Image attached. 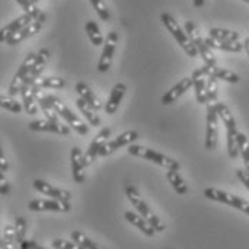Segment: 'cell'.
<instances>
[{"instance_id":"39","label":"cell","mask_w":249,"mask_h":249,"mask_svg":"<svg viewBox=\"0 0 249 249\" xmlns=\"http://www.w3.org/2000/svg\"><path fill=\"white\" fill-rule=\"evenodd\" d=\"M90 3H92L93 9L96 10V13L99 15L100 19H102L103 22H109L110 15H109V10H107L105 1H103V0H90Z\"/></svg>"},{"instance_id":"38","label":"cell","mask_w":249,"mask_h":249,"mask_svg":"<svg viewBox=\"0 0 249 249\" xmlns=\"http://www.w3.org/2000/svg\"><path fill=\"white\" fill-rule=\"evenodd\" d=\"M15 231H16V239L18 245L20 247L22 244L26 242V231H27V224H26L23 216H18L15 221Z\"/></svg>"},{"instance_id":"1","label":"cell","mask_w":249,"mask_h":249,"mask_svg":"<svg viewBox=\"0 0 249 249\" xmlns=\"http://www.w3.org/2000/svg\"><path fill=\"white\" fill-rule=\"evenodd\" d=\"M216 110L219 118L222 119L225 127H226V145H228V155L231 159H236L239 155V148H238V127H236V121L233 115L231 113L229 107L222 103L216 102Z\"/></svg>"},{"instance_id":"31","label":"cell","mask_w":249,"mask_h":249,"mask_svg":"<svg viewBox=\"0 0 249 249\" xmlns=\"http://www.w3.org/2000/svg\"><path fill=\"white\" fill-rule=\"evenodd\" d=\"M71 238L77 242L82 248L85 249H106L105 247H102L100 244L98 242H95L93 239H90L89 236H86L83 232H80V231H73L72 233H71Z\"/></svg>"},{"instance_id":"10","label":"cell","mask_w":249,"mask_h":249,"mask_svg":"<svg viewBox=\"0 0 249 249\" xmlns=\"http://www.w3.org/2000/svg\"><path fill=\"white\" fill-rule=\"evenodd\" d=\"M116 45H118V33L113 30L107 35V37L105 39V46H103V52L98 63V71L100 73H105L110 69L112 65V59H113V53L116 50Z\"/></svg>"},{"instance_id":"46","label":"cell","mask_w":249,"mask_h":249,"mask_svg":"<svg viewBox=\"0 0 249 249\" xmlns=\"http://www.w3.org/2000/svg\"><path fill=\"white\" fill-rule=\"evenodd\" d=\"M238 211H241V212H245L247 215H249V202L248 200H242V203H241V206H239V209Z\"/></svg>"},{"instance_id":"20","label":"cell","mask_w":249,"mask_h":249,"mask_svg":"<svg viewBox=\"0 0 249 249\" xmlns=\"http://www.w3.org/2000/svg\"><path fill=\"white\" fill-rule=\"evenodd\" d=\"M71 166H72V176L76 183H83L85 182V155L82 153L80 148H72L71 150Z\"/></svg>"},{"instance_id":"17","label":"cell","mask_w":249,"mask_h":249,"mask_svg":"<svg viewBox=\"0 0 249 249\" xmlns=\"http://www.w3.org/2000/svg\"><path fill=\"white\" fill-rule=\"evenodd\" d=\"M30 130L33 132H50V133H56V135H62V136H69L71 129L60 122H53V121H32L27 124Z\"/></svg>"},{"instance_id":"16","label":"cell","mask_w":249,"mask_h":249,"mask_svg":"<svg viewBox=\"0 0 249 249\" xmlns=\"http://www.w3.org/2000/svg\"><path fill=\"white\" fill-rule=\"evenodd\" d=\"M45 20H46V15L45 13H42L35 22H32L30 25H27L25 29H22V30H19L18 33H15L12 37H9L7 39V45L9 46H15V45H19L20 42H23L25 39L27 37H32L33 35H36L40 29H42V26L45 23Z\"/></svg>"},{"instance_id":"37","label":"cell","mask_w":249,"mask_h":249,"mask_svg":"<svg viewBox=\"0 0 249 249\" xmlns=\"http://www.w3.org/2000/svg\"><path fill=\"white\" fill-rule=\"evenodd\" d=\"M37 83L42 89H60L66 85L65 79L60 77H40Z\"/></svg>"},{"instance_id":"25","label":"cell","mask_w":249,"mask_h":249,"mask_svg":"<svg viewBox=\"0 0 249 249\" xmlns=\"http://www.w3.org/2000/svg\"><path fill=\"white\" fill-rule=\"evenodd\" d=\"M76 106L82 112V115L86 118V121L89 122L90 126L99 127L100 124H102V121H100V118L98 116V113H96V109L92 107L88 102H85L82 98H79V99L76 100Z\"/></svg>"},{"instance_id":"24","label":"cell","mask_w":249,"mask_h":249,"mask_svg":"<svg viewBox=\"0 0 249 249\" xmlns=\"http://www.w3.org/2000/svg\"><path fill=\"white\" fill-rule=\"evenodd\" d=\"M75 89L76 92H77V95H79V98H82L85 102H88L92 107H95L96 110H99L100 107H102V102L99 100V98L95 95V92L86 83H83V82L76 83Z\"/></svg>"},{"instance_id":"28","label":"cell","mask_w":249,"mask_h":249,"mask_svg":"<svg viewBox=\"0 0 249 249\" xmlns=\"http://www.w3.org/2000/svg\"><path fill=\"white\" fill-rule=\"evenodd\" d=\"M209 37L219 40V42H238L239 33L228 29H221V27H213L209 29Z\"/></svg>"},{"instance_id":"51","label":"cell","mask_w":249,"mask_h":249,"mask_svg":"<svg viewBox=\"0 0 249 249\" xmlns=\"http://www.w3.org/2000/svg\"><path fill=\"white\" fill-rule=\"evenodd\" d=\"M18 249H25V248H23V247H19V248H18Z\"/></svg>"},{"instance_id":"41","label":"cell","mask_w":249,"mask_h":249,"mask_svg":"<svg viewBox=\"0 0 249 249\" xmlns=\"http://www.w3.org/2000/svg\"><path fill=\"white\" fill-rule=\"evenodd\" d=\"M236 176H238V179L244 183V186L247 188L249 191V172L247 169H238L236 171Z\"/></svg>"},{"instance_id":"7","label":"cell","mask_w":249,"mask_h":249,"mask_svg":"<svg viewBox=\"0 0 249 249\" xmlns=\"http://www.w3.org/2000/svg\"><path fill=\"white\" fill-rule=\"evenodd\" d=\"M40 15H42L40 9H39V7H36L33 12L25 13V15H22L20 18H18V19L12 20L9 25H6L4 27H1V30H0V42H1V43L7 42V39H9V37H12L15 33H18L19 30L25 29L26 26L30 25L32 22H35Z\"/></svg>"},{"instance_id":"11","label":"cell","mask_w":249,"mask_h":249,"mask_svg":"<svg viewBox=\"0 0 249 249\" xmlns=\"http://www.w3.org/2000/svg\"><path fill=\"white\" fill-rule=\"evenodd\" d=\"M211 75V66L205 65L199 69H196L192 73V79H194V89H195V96H196V102L200 105H208L209 100L206 96V79Z\"/></svg>"},{"instance_id":"15","label":"cell","mask_w":249,"mask_h":249,"mask_svg":"<svg viewBox=\"0 0 249 249\" xmlns=\"http://www.w3.org/2000/svg\"><path fill=\"white\" fill-rule=\"evenodd\" d=\"M138 138H139V133H138L136 130H126L122 135H119L118 138H115L113 141L107 142V143L105 145V148L100 150L99 156H109V155H112L113 152H116L118 149L130 145V143L135 142Z\"/></svg>"},{"instance_id":"9","label":"cell","mask_w":249,"mask_h":249,"mask_svg":"<svg viewBox=\"0 0 249 249\" xmlns=\"http://www.w3.org/2000/svg\"><path fill=\"white\" fill-rule=\"evenodd\" d=\"M36 57H37V53L32 52L29 53L25 57L23 63L20 65V68L18 69L16 75L13 76V80L9 86V96H16L18 93H20L22 88H23V83H25L26 77L29 76L30 71L33 69V65L36 62Z\"/></svg>"},{"instance_id":"27","label":"cell","mask_w":249,"mask_h":249,"mask_svg":"<svg viewBox=\"0 0 249 249\" xmlns=\"http://www.w3.org/2000/svg\"><path fill=\"white\" fill-rule=\"evenodd\" d=\"M166 179L171 183V186L176 191L179 195H186L188 194V185L182 179V176L176 169H166Z\"/></svg>"},{"instance_id":"21","label":"cell","mask_w":249,"mask_h":249,"mask_svg":"<svg viewBox=\"0 0 249 249\" xmlns=\"http://www.w3.org/2000/svg\"><path fill=\"white\" fill-rule=\"evenodd\" d=\"M124 93H126V85L124 83H116L113 86V89L110 92V96H109V99L105 105V110H106L107 115L116 113V110L119 109L121 102L124 99Z\"/></svg>"},{"instance_id":"3","label":"cell","mask_w":249,"mask_h":249,"mask_svg":"<svg viewBox=\"0 0 249 249\" xmlns=\"http://www.w3.org/2000/svg\"><path fill=\"white\" fill-rule=\"evenodd\" d=\"M127 153L132 155V156H138V158L146 159V160L153 162V163H156V165H159V166H162L165 169H176V171H179V168H180L178 160L166 156L165 153L149 149V148L142 146V145H129Z\"/></svg>"},{"instance_id":"44","label":"cell","mask_w":249,"mask_h":249,"mask_svg":"<svg viewBox=\"0 0 249 249\" xmlns=\"http://www.w3.org/2000/svg\"><path fill=\"white\" fill-rule=\"evenodd\" d=\"M9 171V163H7V159L4 156L3 152H0V172L1 174H6Z\"/></svg>"},{"instance_id":"42","label":"cell","mask_w":249,"mask_h":249,"mask_svg":"<svg viewBox=\"0 0 249 249\" xmlns=\"http://www.w3.org/2000/svg\"><path fill=\"white\" fill-rule=\"evenodd\" d=\"M9 192H10V186L4 178V174H0V194L4 196V195H9Z\"/></svg>"},{"instance_id":"50","label":"cell","mask_w":249,"mask_h":249,"mask_svg":"<svg viewBox=\"0 0 249 249\" xmlns=\"http://www.w3.org/2000/svg\"><path fill=\"white\" fill-rule=\"evenodd\" d=\"M244 1H245V3H248V4H249V0H244Z\"/></svg>"},{"instance_id":"23","label":"cell","mask_w":249,"mask_h":249,"mask_svg":"<svg viewBox=\"0 0 249 249\" xmlns=\"http://www.w3.org/2000/svg\"><path fill=\"white\" fill-rule=\"evenodd\" d=\"M22 95V100H23V107L29 115H36L39 110V105H37V95L33 90V86H23L20 90Z\"/></svg>"},{"instance_id":"49","label":"cell","mask_w":249,"mask_h":249,"mask_svg":"<svg viewBox=\"0 0 249 249\" xmlns=\"http://www.w3.org/2000/svg\"><path fill=\"white\" fill-rule=\"evenodd\" d=\"M32 1H33V4H37L39 3V0H32Z\"/></svg>"},{"instance_id":"43","label":"cell","mask_w":249,"mask_h":249,"mask_svg":"<svg viewBox=\"0 0 249 249\" xmlns=\"http://www.w3.org/2000/svg\"><path fill=\"white\" fill-rule=\"evenodd\" d=\"M23 9H25L26 13H29V12H33L35 9H36V4H33V1L32 0H16Z\"/></svg>"},{"instance_id":"32","label":"cell","mask_w":249,"mask_h":249,"mask_svg":"<svg viewBox=\"0 0 249 249\" xmlns=\"http://www.w3.org/2000/svg\"><path fill=\"white\" fill-rule=\"evenodd\" d=\"M85 29H86V33H88V36H89V39H90V42H92V45L93 46H100L103 42H105V39H103V35L100 33V29L99 26L96 22H93V20H89L86 26H85Z\"/></svg>"},{"instance_id":"19","label":"cell","mask_w":249,"mask_h":249,"mask_svg":"<svg viewBox=\"0 0 249 249\" xmlns=\"http://www.w3.org/2000/svg\"><path fill=\"white\" fill-rule=\"evenodd\" d=\"M49 59H50L49 49L43 48V49H40L39 52H37V57H36V62H35V65H33V69L30 71L29 76L26 77L23 86H30V85L36 83V82L40 79V75H42V72H43V69H45L46 63L49 62Z\"/></svg>"},{"instance_id":"8","label":"cell","mask_w":249,"mask_h":249,"mask_svg":"<svg viewBox=\"0 0 249 249\" xmlns=\"http://www.w3.org/2000/svg\"><path fill=\"white\" fill-rule=\"evenodd\" d=\"M218 110L215 103L206 105V138L205 148L206 150H213L218 143Z\"/></svg>"},{"instance_id":"6","label":"cell","mask_w":249,"mask_h":249,"mask_svg":"<svg viewBox=\"0 0 249 249\" xmlns=\"http://www.w3.org/2000/svg\"><path fill=\"white\" fill-rule=\"evenodd\" d=\"M185 30H186V33H188L191 42L194 43V46L198 50L199 56H202L205 65H208V66H216V59H215V56H213L211 48L206 45L205 39L200 37L198 26L195 25L192 20H186V22H185Z\"/></svg>"},{"instance_id":"36","label":"cell","mask_w":249,"mask_h":249,"mask_svg":"<svg viewBox=\"0 0 249 249\" xmlns=\"http://www.w3.org/2000/svg\"><path fill=\"white\" fill-rule=\"evenodd\" d=\"M238 148H239V153L242 155L245 169L249 172V142L248 138L241 132L238 133Z\"/></svg>"},{"instance_id":"35","label":"cell","mask_w":249,"mask_h":249,"mask_svg":"<svg viewBox=\"0 0 249 249\" xmlns=\"http://www.w3.org/2000/svg\"><path fill=\"white\" fill-rule=\"evenodd\" d=\"M0 106L12 113H20L25 107L20 102L13 99V96H1L0 98Z\"/></svg>"},{"instance_id":"4","label":"cell","mask_w":249,"mask_h":249,"mask_svg":"<svg viewBox=\"0 0 249 249\" xmlns=\"http://www.w3.org/2000/svg\"><path fill=\"white\" fill-rule=\"evenodd\" d=\"M160 20L165 25V27L169 30V33L176 39V42L180 45V48L186 52L188 56H191V57H196L198 56V50L194 46V43L191 42L188 33L179 26V23L175 20V18L172 15H169V13L165 12V13L160 15Z\"/></svg>"},{"instance_id":"12","label":"cell","mask_w":249,"mask_h":249,"mask_svg":"<svg viewBox=\"0 0 249 249\" xmlns=\"http://www.w3.org/2000/svg\"><path fill=\"white\" fill-rule=\"evenodd\" d=\"M33 188H35L39 194H43V195L49 196L50 199L60 200V202H68V203H71V200H72V195H71L69 191L56 188V186L50 185L49 182L42 180V179H36V180L33 182Z\"/></svg>"},{"instance_id":"5","label":"cell","mask_w":249,"mask_h":249,"mask_svg":"<svg viewBox=\"0 0 249 249\" xmlns=\"http://www.w3.org/2000/svg\"><path fill=\"white\" fill-rule=\"evenodd\" d=\"M46 98L49 100L50 105L53 106V109L56 110V113L63 121H66V124H69L71 127H73L79 135H88L89 133V126L85 124V122H82L76 115H73V112L62 100L59 99L57 96H54V95H46Z\"/></svg>"},{"instance_id":"34","label":"cell","mask_w":249,"mask_h":249,"mask_svg":"<svg viewBox=\"0 0 249 249\" xmlns=\"http://www.w3.org/2000/svg\"><path fill=\"white\" fill-rule=\"evenodd\" d=\"M206 96L209 103H216L218 102V79L213 75L208 76L206 79Z\"/></svg>"},{"instance_id":"48","label":"cell","mask_w":249,"mask_h":249,"mask_svg":"<svg viewBox=\"0 0 249 249\" xmlns=\"http://www.w3.org/2000/svg\"><path fill=\"white\" fill-rule=\"evenodd\" d=\"M244 48H245V50H247V54H248V57H249V37L245 39V42H244Z\"/></svg>"},{"instance_id":"13","label":"cell","mask_w":249,"mask_h":249,"mask_svg":"<svg viewBox=\"0 0 249 249\" xmlns=\"http://www.w3.org/2000/svg\"><path fill=\"white\" fill-rule=\"evenodd\" d=\"M110 136V127H103L99 133L95 136V139L92 141V143L89 145L88 150L85 152V165L89 166L90 163L95 162V159L99 156L100 150L105 148V145L107 143V139Z\"/></svg>"},{"instance_id":"18","label":"cell","mask_w":249,"mask_h":249,"mask_svg":"<svg viewBox=\"0 0 249 249\" xmlns=\"http://www.w3.org/2000/svg\"><path fill=\"white\" fill-rule=\"evenodd\" d=\"M191 88H194V79L191 77H183L179 80L175 86H172L163 96H162V105H172L174 102L179 99L183 93H186Z\"/></svg>"},{"instance_id":"22","label":"cell","mask_w":249,"mask_h":249,"mask_svg":"<svg viewBox=\"0 0 249 249\" xmlns=\"http://www.w3.org/2000/svg\"><path fill=\"white\" fill-rule=\"evenodd\" d=\"M124 219H126L129 224L136 226L142 233H145V235L149 236V238L156 233L155 228H153V226H152L141 213H135V212H132V211H126V212H124Z\"/></svg>"},{"instance_id":"30","label":"cell","mask_w":249,"mask_h":249,"mask_svg":"<svg viewBox=\"0 0 249 249\" xmlns=\"http://www.w3.org/2000/svg\"><path fill=\"white\" fill-rule=\"evenodd\" d=\"M37 105H39V107H40V110H42V113L46 116V119H49V121H53V122H59V115L56 113V110L53 109V106L49 103V100L46 98V95H42V93H39L37 95Z\"/></svg>"},{"instance_id":"45","label":"cell","mask_w":249,"mask_h":249,"mask_svg":"<svg viewBox=\"0 0 249 249\" xmlns=\"http://www.w3.org/2000/svg\"><path fill=\"white\" fill-rule=\"evenodd\" d=\"M20 247H23L25 249H48L45 248V247H42V245H37V244L33 242V241H26L25 244H22Z\"/></svg>"},{"instance_id":"14","label":"cell","mask_w":249,"mask_h":249,"mask_svg":"<svg viewBox=\"0 0 249 249\" xmlns=\"http://www.w3.org/2000/svg\"><path fill=\"white\" fill-rule=\"evenodd\" d=\"M27 208L33 212H45V211H53V212H69L71 203L60 202L56 199H33L29 202Z\"/></svg>"},{"instance_id":"40","label":"cell","mask_w":249,"mask_h":249,"mask_svg":"<svg viewBox=\"0 0 249 249\" xmlns=\"http://www.w3.org/2000/svg\"><path fill=\"white\" fill-rule=\"evenodd\" d=\"M52 248L54 249H85L82 248L75 241H65V239H53L52 241Z\"/></svg>"},{"instance_id":"33","label":"cell","mask_w":249,"mask_h":249,"mask_svg":"<svg viewBox=\"0 0 249 249\" xmlns=\"http://www.w3.org/2000/svg\"><path fill=\"white\" fill-rule=\"evenodd\" d=\"M211 75H213L218 80H225L228 83H238L241 79L239 76L228 69H222V68H218V66H211Z\"/></svg>"},{"instance_id":"47","label":"cell","mask_w":249,"mask_h":249,"mask_svg":"<svg viewBox=\"0 0 249 249\" xmlns=\"http://www.w3.org/2000/svg\"><path fill=\"white\" fill-rule=\"evenodd\" d=\"M194 4H195V7H202L203 4H205V0H194Z\"/></svg>"},{"instance_id":"2","label":"cell","mask_w":249,"mask_h":249,"mask_svg":"<svg viewBox=\"0 0 249 249\" xmlns=\"http://www.w3.org/2000/svg\"><path fill=\"white\" fill-rule=\"evenodd\" d=\"M126 198L129 199V202L133 205V208L138 211V213H141L148 222H149L156 232H163L165 231V224L159 219V216L150 209V206L142 199L141 194L138 192V189L132 185H126Z\"/></svg>"},{"instance_id":"29","label":"cell","mask_w":249,"mask_h":249,"mask_svg":"<svg viewBox=\"0 0 249 249\" xmlns=\"http://www.w3.org/2000/svg\"><path fill=\"white\" fill-rule=\"evenodd\" d=\"M18 239H16V231L15 226L12 225H6L3 229V235H1V249H18Z\"/></svg>"},{"instance_id":"26","label":"cell","mask_w":249,"mask_h":249,"mask_svg":"<svg viewBox=\"0 0 249 249\" xmlns=\"http://www.w3.org/2000/svg\"><path fill=\"white\" fill-rule=\"evenodd\" d=\"M205 42H206V45H208L211 49L232 52V53H239L241 50L244 49V43H239V42H219V40H215V39H212V37L205 39Z\"/></svg>"}]
</instances>
